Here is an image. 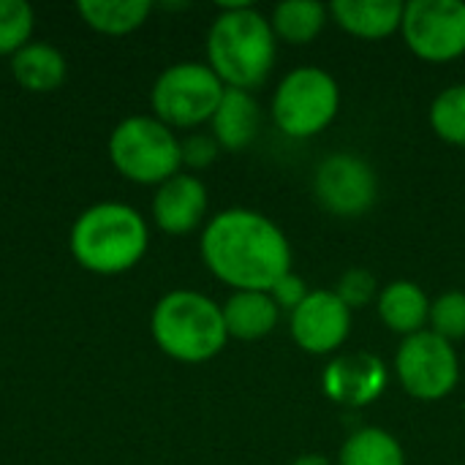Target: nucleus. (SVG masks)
Returning a JSON list of instances; mask_svg holds the SVG:
<instances>
[{
    "label": "nucleus",
    "mask_w": 465,
    "mask_h": 465,
    "mask_svg": "<svg viewBox=\"0 0 465 465\" xmlns=\"http://www.w3.org/2000/svg\"><path fill=\"white\" fill-rule=\"evenodd\" d=\"M202 262L234 292H270L292 272V248L283 232L262 213L232 207L207 221Z\"/></svg>",
    "instance_id": "1"
},
{
    "label": "nucleus",
    "mask_w": 465,
    "mask_h": 465,
    "mask_svg": "<svg viewBox=\"0 0 465 465\" xmlns=\"http://www.w3.org/2000/svg\"><path fill=\"white\" fill-rule=\"evenodd\" d=\"M226 84L215 76L207 63L185 60L163 68L150 87V106L153 117L163 125L174 128H196L210 123Z\"/></svg>",
    "instance_id": "6"
},
{
    "label": "nucleus",
    "mask_w": 465,
    "mask_h": 465,
    "mask_svg": "<svg viewBox=\"0 0 465 465\" xmlns=\"http://www.w3.org/2000/svg\"><path fill=\"white\" fill-rule=\"evenodd\" d=\"M218 142L213 134H191L180 139V153H183V166L188 169H207L218 158Z\"/></svg>",
    "instance_id": "26"
},
{
    "label": "nucleus",
    "mask_w": 465,
    "mask_h": 465,
    "mask_svg": "<svg viewBox=\"0 0 465 465\" xmlns=\"http://www.w3.org/2000/svg\"><path fill=\"white\" fill-rule=\"evenodd\" d=\"M430 324L433 332L444 341H460L465 338V294L463 292H447L436 302H430Z\"/></svg>",
    "instance_id": "24"
},
{
    "label": "nucleus",
    "mask_w": 465,
    "mask_h": 465,
    "mask_svg": "<svg viewBox=\"0 0 465 465\" xmlns=\"http://www.w3.org/2000/svg\"><path fill=\"white\" fill-rule=\"evenodd\" d=\"M153 223L166 234H191L207 215V188L196 174H174L153 193Z\"/></svg>",
    "instance_id": "13"
},
{
    "label": "nucleus",
    "mask_w": 465,
    "mask_h": 465,
    "mask_svg": "<svg viewBox=\"0 0 465 465\" xmlns=\"http://www.w3.org/2000/svg\"><path fill=\"white\" fill-rule=\"evenodd\" d=\"M327 22V5L316 0H286L272 11V30L283 41L308 44L313 41Z\"/></svg>",
    "instance_id": "21"
},
{
    "label": "nucleus",
    "mask_w": 465,
    "mask_h": 465,
    "mask_svg": "<svg viewBox=\"0 0 465 465\" xmlns=\"http://www.w3.org/2000/svg\"><path fill=\"white\" fill-rule=\"evenodd\" d=\"M338 106V82L316 65H302L286 74L278 84L272 95V120L286 136L308 139L335 120Z\"/></svg>",
    "instance_id": "7"
},
{
    "label": "nucleus",
    "mask_w": 465,
    "mask_h": 465,
    "mask_svg": "<svg viewBox=\"0 0 465 465\" xmlns=\"http://www.w3.org/2000/svg\"><path fill=\"white\" fill-rule=\"evenodd\" d=\"M341 465H406L403 447L381 428H362L351 433L341 450Z\"/></svg>",
    "instance_id": "20"
},
{
    "label": "nucleus",
    "mask_w": 465,
    "mask_h": 465,
    "mask_svg": "<svg viewBox=\"0 0 465 465\" xmlns=\"http://www.w3.org/2000/svg\"><path fill=\"white\" fill-rule=\"evenodd\" d=\"M349 311L354 308H365L379 297V281L371 270L362 267H351L343 272V278L338 281V292H335Z\"/></svg>",
    "instance_id": "25"
},
{
    "label": "nucleus",
    "mask_w": 465,
    "mask_h": 465,
    "mask_svg": "<svg viewBox=\"0 0 465 465\" xmlns=\"http://www.w3.org/2000/svg\"><path fill=\"white\" fill-rule=\"evenodd\" d=\"M387 387V368L368 351L335 357L324 371V392L330 401L360 409L373 403Z\"/></svg>",
    "instance_id": "12"
},
{
    "label": "nucleus",
    "mask_w": 465,
    "mask_h": 465,
    "mask_svg": "<svg viewBox=\"0 0 465 465\" xmlns=\"http://www.w3.org/2000/svg\"><path fill=\"white\" fill-rule=\"evenodd\" d=\"M398 0H335L330 5L335 22L357 38H387L403 22Z\"/></svg>",
    "instance_id": "16"
},
{
    "label": "nucleus",
    "mask_w": 465,
    "mask_h": 465,
    "mask_svg": "<svg viewBox=\"0 0 465 465\" xmlns=\"http://www.w3.org/2000/svg\"><path fill=\"white\" fill-rule=\"evenodd\" d=\"M379 316L392 332L409 338L422 332V324L430 319V300L417 283L392 281L379 294Z\"/></svg>",
    "instance_id": "18"
},
{
    "label": "nucleus",
    "mask_w": 465,
    "mask_h": 465,
    "mask_svg": "<svg viewBox=\"0 0 465 465\" xmlns=\"http://www.w3.org/2000/svg\"><path fill=\"white\" fill-rule=\"evenodd\" d=\"M308 294H311V292L305 289V281H302L300 275H294V272H286V275L270 289L272 302H275L278 308H283V311H292V313L302 305V300H305Z\"/></svg>",
    "instance_id": "27"
},
{
    "label": "nucleus",
    "mask_w": 465,
    "mask_h": 465,
    "mask_svg": "<svg viewBox=\"0 0 465 465\" xmlns=\"http://www.w3.org/2000/svg\"><path fill=\"white\" fill-rule=\"evenodd\" d=\"M292 465H332L324 455H302V458H297Z\"/></svg>",
    "instance_id": "28"
},
{
    "label": "nucleus",
    "mask_w": 465,
    "mask_h": 465,
    "mask_svg": "<svg viewBox=\"0 0 465 465\" xmlns=\"http://www.w3.org/2000/svg\"><path fill=\"white\" fill-rule=\"evenodd\" d=\"M106 153L117 174L136 185L158 188L183 169L177 134L153 114H131L120 120L109 134Z\"/></svg>",
    "instance_id": "5"
},
{
    "label": "nucleus",
    "mask_w": 465,
    "mask_h": 465,
    "mask_svg": "<svg viewBox=\"0 0 465 465\" xmlns=\"http://www.w3.org/2000/svg\"><path fill=\"white\" fill-rule=\"evenodd\" d=\"M409 49L430 63L455 60L465 52V3L411 0L401 22Z\"/></svg>",
    "instance_id": "9"
},
{
    "label": "nucleus",
    "mask_w": 465,
    "mask_h": 465,
    "mask_svg": "<svg viewBox=\"0 0 465 465\" xmlns=\"http://www.w3.org/2000/svg\"><path fill=\"white\" fill-rule=\"evenodd\" d=\"M430 125L444 142L465 147V84L447 87L436 95L430 106Z\"/></svg>",
    "instance_id": "23"
},
{
    "label": "nucleus",
    "mask_w": 465,
    "mask_h": 465,
    "mask_svg": "<svg viewBox=\"0 0 465 465\" xmlns=\"http://www.w3.org/2000/svg\"><path fill=\"white\" fill-rule=\"evenodd\" d=\"M207 65L234 90L264 84L275 65L272 22L248 3H221L207 33Z\"/></svg>",
    "instance_id": "2"
},
{
    "label": "nucleus",
    "mask_w": 465,
    "mask_h": 465,
    "mask_svg": "<svg viewBox=\"0 0 465 465\" xmlns=\"http://www.w3.org/2000/svg\"><path fill=\"white\" fill-rule=\"evenodd\" d=\"M259 104L248 90H234L226 87L210 125H213V136L218 142V147L229 150V153H240L245 150L256 134H259Z\"/></svg>",
    "instance_id": "14"
},
{
    "label": "nucleus",
    "mask_w": 465,
    "mask_h": 465,
    "mask_svg": "<svg viewBox=\"0 0 465 465\" xmlns=\"http://www.w3.org/2000/svg\"><path fill=\"white\" fill-rule=\"evenodd\" d=\"M150 335L166 357L185 365L218 357L229 341L221 305L191 289H174L155 302Z\"/></svg>",
    "instance_id": "4"
},
{
    "label": "nucleus",
    "mask_w": 465,
    "mask_h": 465,
    "mask_svg": "<svg viewBox=\"0 0 465 465\" xmlns=\"http://www.w3.org/2000/svg\"><path fill=\"white\" fill-rule=\"evenodd\" d=\"M79 19L101 35H128L153 14L150 0H79Z\"/></svg>",
    "instance_id": "19"
},
{
    "label": "nucleus",
    "mask_w": 465,
    "mask_h": 465,
    "mask_svg": "<svg viewBox=\"0 0 465 465\" xmlns=\"http://www.w3.org/2000/svg\"><path fill=\"white\" fill-rule=\"evenodd\" d=\"M35 11L27 0H0V57H14L33 41Z\"/></svg>",
    "instance_id": "22"
},
{
    "label": "nucleus",
    "mask_w": 465,
    "mask_h": 465,
    "mask_svg": "<svg viewBox=\"0 0 465 465\" xmlns=\"http://www.w3.org/2000/svg\"><path fill=\"white\" fill-rule=\"evenodd\" d=\"M11 74L27 93H54L68 76V63L54 44L33 38L11 57Z\"/></svg>",
    "instance_id": "15"
},
{
    "label": "nucleus",
    "mask_w": 465,
    "mask_h": 465,
    "mask_svg": "<svg viewBox=\"0 0 465 465\" xmlns=\"http://www.w3.org/2000/svg\"><path fill=\"white\" fill-rule=\"evenodd\" d=\"M68 248L74 262L93 275H123L150 248L144 215L123 202H95L71 223Z\"/></svg>",
    "instance_id": "3"
},
{
    "label": "nucleus",
    "mask_w": 465,
    "mask_h": 465,
    "mask_svg": "<svg viewBox=\"0 0 465 465\" xmlns=\"http://www.w3.org/2000/svg\"><path fill=\"white\" fill-rule=\"evenodd\" d=\"M351 330V311L346 302L327 289L311 292L302 305L292 313V338L308 354L335 351Z\"/></svg>",
    "instance_id": "11"
},
{
    "label": "nucleus",
    "mask_w": 465,
    "mask_h": 465,
    "mask_svg": "<svg viewBox=\"0 0 465 465\" xmlns=\"http://www.w3.org/2000/svg\"><path fill=\"white\" fill-rule=\"evenodd\" d=\"M221 311L229 338L237 341H259L270 335L281 316V308L272 302L270 292H234Z\"/></svg>",
    "instance_id": "17"
},
{
    "label": "nucleus",
    "mask_w": 465,
    "mask_h": 465,
    "mask_svg": "<svg viewBox=\"0 0 465 465\" xmlns=\"http://www.w3.org/2000/svg\"><path fill=\"white\" fill-rule=\"evenodd\" d=\"M316 199L324 210L341 218H357L376 202L379 183L368 161L351 153H335L324 158L313 177Z\"/></svg>",
    "instance_id": "10"
},
{
    "label": "nucleus",
    "mask_w": 465,
    "mask_h": 465,
    "mask_svg": "<svg viewBox=\"0 0 465 465\" xmlns=\"http://www.w3.org/2000/svg\"><path fill=\"white\" fill-rule=\"evenodd\" d=\"M395 371L403 390L417 401H441L447 398L460 376V362L450 341L433 330L409 335L395 357Z\"/></svg>",
    "instance_id": "8"
}]
</instances>
